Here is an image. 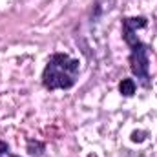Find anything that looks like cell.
Returning a JSON list of instances; mask_svg holds the SVG:
<instances>
[{
	"instance_id": "277c9868",
	"label": "cell",
	"mask_w": 157,
	"mask_h": 157,
	"mask_svg": "<svg viewBox=\"0 0 157 157\" xmlns=\"http://www.w3.org/2000/svg\"><path fill=\"white\" fill-rule=\"evenodd\" d=\"M44 150H46V146H44V143H40V141H33V139H28V154L31 157H40L44 154Z\"/></svg>"
},
{
	"instance_id": "7a4b0ae2",
	"label": "cell",
	"mask_w": 157,
	"mask_h": 157,
	"mask_svg": "<svg viewBox=\"0 0 157 157\" xmlns=\"http://www.w3.org/2000/svg\"><path fill=\"white\" fill-rule=\"evenodd\" d=\"M80 62L66 53H53L42 71V86L49 91L70 90L75 86Z\"/></svg>"
},
{
	"instance_id": "6da1fadb",
	"label": "cell",
	"mask_w": 157,
	"mask_h": 157,
	"mask_svg": "<svg viewBox=\"0 0 157 157\" xmlns=\"http://www.w3.org/2000/svg\"><path fill=\"white\" fill-rule=\"evenodd\" d=\"M148 20L144 17H128L122 18V39L130 46V70L135 77L143 82L144 88L150 86V59L148 46L137 37V29L146 28Z\"/></svg>"
},
{
	"instance_id": "3957f363",
	"label": "cell",
	"mask_w": 157,
	"mask_h": 157,
	"mask_svg": "<svg viewBox=\"0 0 157 157\" xmlns=\"http://www.w3.org/2000/svg\"><path fill=\"white\" fill-rule=\"evenodd\" d=\"M135 80L133 78H122L121 82H119V93L121 95H124V97H132L133 93H135Z\"/></svg>"
},
{
	"instance_id": "5b68a950",
	"label": "cell",
	"mask_w": 157,
	"mask_h": 157,
	"mask_svg": "<svg viewBox=\"0 0 157 157\" xmlns=\"http://www.w3.org/2000/svg\"><path fill=\"white\" fill-rule=\"evenodd\" d=\"M143 135H144L143 132H133V133H132V141H133V143H141V141H144Z\"/></svg>"
},
{
	"instance_id": "52a82bcc",
	"label": "cell",
	"mask_w": 157,
	"mask_h": 157,
	"mask_svg": "<svg viewBox=\"0 0 157 157\" xmlns=\"http://www.w3.org/2000/svg\"><path fill=\"white\" fill-rule=\"evenodd\" d=\"M9 157H18V155H15V154H7Z\"/></svg>"
},
{
	"instance_id": "ba28073f",
	"label": "cell",
	"mask_w": 157,
	"mask_h": 157,
	"mask_svg": "<svg viewBox=\"0 0 157 157\" xmlns=\"http://www.w3.org/2000/svg\"><path fill=\"white\" fill-rule=\"evenodd\" d=\"M0 157H2V155H0Z\"/></svg>"
},
{
	"instance_id": "8992f818",
	"label": "cell",
	"mask_w": 157,
	"mask_h": 157,
	"mask_svg": "<svg viewBox=\"0 0 157 157\" xmlns=\"http://www.w3.org/2000/svg\"><path fill=\"white\" fill-rule=\"evenodd\" d=\"M4 154H9V144L0 141V155H4Z\"/></svg>"
}]
</instances>
